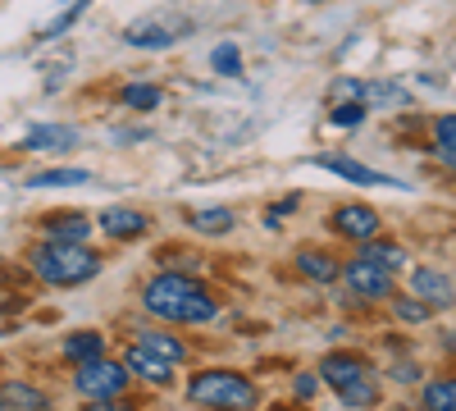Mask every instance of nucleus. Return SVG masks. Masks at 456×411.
I'll return each mask as SVG.
<instances>
[{"label": "nucleus", "instance_id": "1a4fd4ad", "mask_svg": "<svg viewBox=\"0 0 456 411\" xmlns=\"http://www.w3.org/2000/svg\"><path fill=\"white\" fill-rule=\"evenodd\" d=\"M320 370H324V380L342 393L347 384H356V380H365V375H370V361H365L361 352H329Z\"/></svg>", "mask_w": 456, "mask_h": 411}, {"label": "nucleus", "instance_id": "6ab92c4d", "mask_svg": "<svg viewBox=\"0 0 456 411\" xmlns=\"http://www.w3.org/2000/svg\"><path fill=\"white\" fill-rule=\"evenodd\" d=\"M146 352H156V357H165V361H183L187 357V348H183V339H174V333H165V329H142V339H137Z\"/></svg>", "mask_w": 456, "mask_h": 411}, {"label": "nucleus", "instance_id": "39448f33", "mask_svg": "<svg viewBox=\"0 0 456 411\" xmlns=\"http://www.w3.org/2000/svg\"><path fill=\"white\" fill-rule=\"evenodd\" d=\"M192 32V19H183V14H146V19H137V23H128L124 28V42L128 46H137V51H165V46H174V42H183V37Z\"/></svg>", "mask_w": 456, "mask_h": 411}, {"label": "nucleus", "instance_id": "9d476101", "mask_svg": "<svg viewBox=\"0 0 456 411\" xmlns=\"http://www.w3.org/2000/svg\"><path fill=\"white\" fill-rule=\"evenodd\" d=\"M124 366H128V375H137V380H146V384H156V389H169V384H174L169 361H165V357H156V352H146L142 343H137V348H128Z\"/></svg>", "mask_w": 456, "mask_h": 411}, {"label": "nucleus", "instance_id": "c85d7f7f", "mask_svg": "<svg viewBox=\"0 0 456 411\" xmlns=\"http://www.w3.org/2000/svg\"><path fill=\"white\" fill-rule=\"evenodd\" d=\"M434 137H438V156H443V165H452V142H456V119H452V115H438V124H434Z\"/></svg>", "mask_w": 456, "mask_h": 411}, {"label": "nucleus", "instance_id": "2f4dec72", "mask_svg": "<svg viewBox=\"0 0 456 411\" xmlns=\"http://www.w3.org/2000/svg\"><path fill=\"white\" fill-rule=\"evenodd\" d=\"M388 375H393L397 384H415V380H420V366H415V361H397Z\"/></svg>", "mask_w": 456, "mask_h": 411}, {"label": "nucleus", "instance_id": "393cba45", "mask_svg": "<svg viewBox=\"0 0 456 411\" xmlns=\"http://www.w3.org/2000/svg\"><path fill=\"white\" fill-rule=\"evenodd\" d=\"M338 398H342V407H374V402H379V389H374V380L365 375V380L347 384V389H342Z\"/></svg>", "mask_w": 456, "mask_h": 411}, {"label": "nucleus", "instance_id": "b1692460", "mask_svg": "<svg viewBox=\"0 0 456 411\" xmlns=\"http://www.w3.org/2000/svg\"><path fill=\"white\" fill-rule=\"evenodd\" d=\"M365 110H370V101H333L329 124H338V128H356V124H365Z\"/></svg>", "mask_w": 456, "mask_h": 411}, {"label": "nucleus", "instance_id": "6e6552de", "mask_svg": "<svg viewBox=\"0 0 456 411\" xmlns=\"http://www.w3.org/2000/svg\"><path fill=\"white\" fill-rule=\"evenodd\" d=\"M333 229H338L342 238H352V242H365V238L379 234V215H374L370 206H361V201L338 206V210H333Z\"/></svg>", "mask_w": 456, "mask_h": 411}, {"label": "nucleus", "instance_id": "2eb2a0df", "mask_svg": "<svg viewBox=\"0 0 456 411\" xmlns=\"http://www.w3.org/2000/svg\"><path fill=\"white\" fill-rule=\"evenodd\" d=\"M46 407V393L32 384H0V411H37Z\"/></svg>", "mask_w": 456, "mask_h": 411}, {"label": "nucleus", "instance_id": "a878e982", "mask_svg": "<svg viewBox=\"0 0 456 411\" xmlns=\"http://www.w3.org/2000/svg\"><path fill=\"white\" fill-rule=\"evenodd\" d=\"M425 407H429V411H452V407H456V384H452V380L429 384V389H425Z\"/></svg>", "mask_w": 456, "mask_h": 411}, {"label": "nucleus", "instance_id": "f3484780", "mask_svg": "<svg viewBox=\"0 0 456 411\" xmlns=\"http://www.w3.org/2000/svg\"><path fill=\"white\" fill-rule=\"evenodd\" d=\"M187 224H192L197 234H228V229H233V210L201 206V210H187Z\"/></svg>", "mask_w": 456, "mask_h": 411}, {"label": "nucleus", "instance_id": "5701e85b", "mask_svg": "<svg viewBox=\"0 0 456 411\" xmlns=\"http://www.w3.org/2000/svg\"><path fill=\"white\" fill-rule=\"evenodd\" d=\"M210 64H215V73H224V78H242V51L233 42H219L210 51Z\"/></svg>", "mask_w": 456, "mask_h": 411}, {"label": "nucleus", "instance_id": "0eeeda50", "mask_svg": "<svg viewBox=\"0 0 456 411\" xmlns=\"http://www.w3.org/2000/svg\"><path fill=\"white\" fill-rule=\"evenodd\" d=\"M311 165H315V169H329V174H338V178L365 183V188H397V178L379 174V169H370V165H356V160H347V156H311Z\"/></svg>", "mask_w": 456, "mask_h": 411}, {"label": "nucleus", "instance_id": "4468645a", "mask_svg": "<svg viewBox=\"0 0 456 411\" xmlns=\"http://www.w3.org/2000/svg\"><path fill=\"white\" fill-rule=\"evenodd\" d=\"M73 142H78V133L69 124H37L23 137V152H73Z\"/></svg>", "mask_w": 456, "mask_h": 411}, {"label": "nucleus", "instance_id": "f8f14e48", "mask_svg": "<svg viewBox=\"0 0 456 411\" xmlns=\"http://www.w3.org/2000/svg\"><path fill=\"white\" fill-rule=\"evenodd\" d=\"M42 229H46V238H51V242H87L92 224H87V215H83V210H55V215H46V219H42Z\"/></svg>", "mask_w": 456, "mask_h": 411}, {"label": "nucleus", "instance_id": "423d86ee", "mask_svg": "<svg viewBox=\"0 0 456 411\" xmlns=\"http://www.w3.org/2000/svg\"><path fill=\"white\" fill-rule=\"evenodd\" d=\"M342 279H347L352 297H365V302H374V297H393V270L384 266H374V260L356 256L342 266Z\"/></svg>", "mask_w": 456, "mask_h": 411}, {"label": "nucleus", "instance_id": "412c9836", "mask_svg": "<svg viewBox=\"0 0 456 411\" xmlns=\"http://www.w3.org/2000/svg\"><path fill=\"white\" fill-rule=\"evenodd\" d=\"M361 256L374 260V266H384V270H402V266H406V251H402L397 242H374V238H365V242H361Z\"/></svg>", "mask_w": 456, "mask_h": 411}, {"label": "nucleus", "instance_id": "bb28decb", "mask_svg": "<svg viewBox=\"0 0 456 411\" xmlns=\"http://www.w3.org/2000/svg\"><path fill=\"white\" fill-rule=\"evenodd\" d=\"M393 311H397L402 325H420V320H429V302H420V297H397Z\"/></svg>", "mask_w": 456, "mask_h": 411}, {"label": "nucleus", "instance_id": "7ed1b4c3", "mask_svg": "<svg viewBox=\"0 0 456 411\" xmlns=\"http://www.w3.org/2000/svg\"><path fill=\"white\" fill-rule=\"evenodd\" d=\"M187 398L197 407H233V411H247L256 407V384L238 370H201V375L187 384Z\"/></svg>", "mask_w": 456, "mask_h": 411}, {"label": "nucleus", "instance_id": "f704fd0d", "mask_svg": "<svg viewBox=\"0 0 456 411\" xmlns=\"http://www.w3.org/2000/svg\"><path fill=\"white\" fill-rule=\"evenodd\" d=\"M306 5H320V0H306Z\"/></svg>", "mask_w": 456, "mask_h": 411}, {"label": "nucleus", "instance_id": "f257e3e1", "mask_svg": "<svg viewBox=\"0 0 456 411\" xmlns=\"http://www.w3.org/2000/svg\"><path fill=\"white\" fill-rule=\"evenodd\" d=\"M142 302H146V311H156L160 320H174V325H206V320H215V311H219L215 297H210L192 275H183V270L156 275V279L146 284Z\"/></svg>", "mask_w": 456, "mask_h": 411}, {"label": "nucleus", "instance_id": "dca6fc26", "mask_svg": "<svg viewBox=\"0 0 456 411\" xmlns=\"http://www.w3.org/2000/svg\"><path fill=\"white\" fill-rule=\"evenodd\" d=\"M64 357L69 361H92V357H105V333L96 329H78L64 339Z\"/></svg>", "mask_w": 456, "mask_h": 411}, {"label": "nucleus", "instance_id": "473e14b6", "mask_svg": "<svg viewBox=\"0 0 456 411\" xmlns=\"http://www.w3.org/2000/svg\"><path fill=\"white\" fill-rule=\"evenodd\" d=\"M288 210H297V197H283V201H279L270 215H265V224H270V229H279V219H283Z\"/></svg>", "mask_w": 456, "mask_h": 411}, {"label": "nucleus", "instance_id": "a211bd4d", "mask_svg": "<svg viewBox=\"0 0 456 411\" xmlns=\"http://www.w3.org/2000/svg\"><path fill=\"white\" fill-rule=\"evenodd\" d=\"M297 270L306 275V279H315V284H333L338 279V266H333V256H324V251H297Z\"/></svg>", "mask_w": 456, "mask_h": 411}, {"label": "nucleus", "instance_id": "7c9ffc66", "mask_svg": "<svg viewBox=\"0 0 456 411\" xmlns=\"http://www.w3.org/2000/svg\"><path fill=\"white\" fill-rule=\"evenodd\" d=\"M333 101H365V83H356V78H338V83H333Z\"/></svg>", "mask_w": 456, "mask_h": 411}, {"label": "nucleus", "instance_id": "4be33fe9", "mask_svg": "<svg viewBox=\"0 0 456 411\" xmlns=\"http://www.w3.org/2000/svg\"><path fill=\"white\" fill-rule=\"evenodd\" d=\"M119 101H124L128 110H137V115H146V110L160 105V87H151V83H128V87L119 92Z\"/></svg>", "mask_w": 456, "mask_h": 411}, {"label": "nucleus", "instance_id": "20e7f679", "mask_svg": "<svg viewBox=\"0 0 456 411\" xmlns=\"http://www.w3.org/2000/svg\"><path fill=\"white\" fill-rule=\"evenodd\" d=\"M73 389L92 402H119L124 389H128V366H114L105 357H92V361H78V375H73Z\"/></svg>", "mask_w": 456, "mask_h": 411}, {"label": "nucleus", "instance_id": "f03ea898", "mask_svg": "<svg viewBox=\"0 0 456 411\" xmlns=\"http://www.w3.org/2000/svg\"><path fill=\"white\" fill-rule=\"evenodd\" d=\"M28 260H32V275L42 284H55V288L87 284V279L101 275V256L87 242H46V247H37Z\"/></svg>", "mask_w": 456, "mask_h": 411}, {"label": "nucleus", "instance_id": "ddd939ff", "mask_svg": "<svg viewBox=\"0 0 456 411\" xmlns=\"http://www.w3.org/2000/svg\"><path fill=\"white\" fill-rule=\"evenodd\" d=\"M411 288H415V297H420V302H429V307H452V275H447V270H434V266L415 270Z\"/></svg>", "mask_w": 456, "mask_h": 411}, {"label": "nucleus", "instance_id": "c756f323", "mask_svg": "<svg viewBox=\"0 0 456 411\" xmlns=\"http://www.w3.org/2000/svg\"><path fill=\"white\" fill-rule=\"evenodd\" d=\"M83 10H87V0H69V10H64V14L55 19V23H46V28H42V37H60V32H64V28H69L73 19H78Z\"/></svg>", "mask_w": 456, "mask_h": 411}, {"label": "nucleus", "instance_id": "72a5a7b5", "mask_svg": "<svg viewBox=\"0 0 456 411\" xmlns=\"http://www.w3.org/2000/svg\"><path fill=\"white\" fill-rule=\"evenodd\" d=\"M297 398H315V375H297Z\"/></svg>", "mask_w": 456, "mask_h": 411}, {"label": "nucleus", "instance_id": "aec40b11", "mask_svg": "<svg viewBox=\"0 0 456 411\" xmlns=\"http://www.w3.org/2000/svg\"><path fill=\"white\" fill-rule=\"evenodd\" d=\"M78 183H92L87 169H42L28 178V188H78Z\"/></svg>", "mask_w": 456, "mask_h": 411}, {"label": "nucleus", "instance_id": "cd10ccee", "mask_svg": "<svg viewBox=\"0 0 456 411\" xmlns=\"http://www.w3.org/2000/svg\"><path fill=\"white\" fill-rule=\"evenodd\" d=\"M365 101H374V105H406V92L397 83H370Z\"/></svg>", "mask_w": 456, "mask_h": 411}, {"label": "nucleus", "instance_id": "9b49d317", "mask_svg": "<svg viewBox=\"0 0 456 411\" xmlns=\"http://www.w3.org/2000/svg\"><path fill=\"white\" fill-rule=\"evenodd\" d=\"M146 224H151V219H146L142 210H133V206H105V210H101V229H105L110 238H119V242L142 238Z\"/></svg>", "mask_w": 456, "mask_h": 411}]
</instances>
